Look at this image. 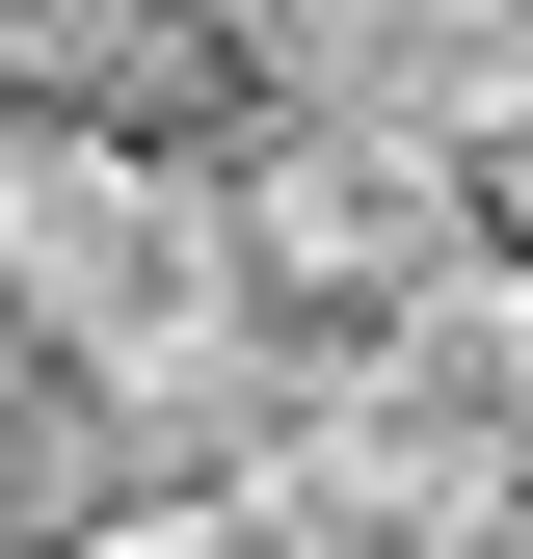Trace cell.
Returning <instances> with one entry per match:
<instances>
[{
	"mask_svg": "<svg viewBox=\"0 0 533 559\" xmlns=\"http://www.w3.org/2000/svg\"><path fill=\"white\" fill-rule=\"evenodd\" d=\"M374 107H427L453 160H507V133H533V0H400V81Z\"/></svg>",
	"mask_w": 533,
	"mask_h": 559,
	"instance_id": "3957f363",
	"label": "cell"
},
{
	"mask_svg": "<svg viewBox=\"0 0 533 559\" xmlns=\"http://www.w3.org/2000/svg\"><path fill=\"white\" fill-rule=\"evenodd\" d=\"M54 559H320V533L266 507V479H107V507L54 533Z\"/></svg>",
	"mask_w": 533,
	"mask_h": 559,
	"instance_id": "277c9868",
	"label": "cell"
},
{
	"mask_svg": "<svg viewBox=\"0 0 533 559\" xmlns=\"http://www.w3.org/2000/svg\"><path fill=\"white\" fill-rule=\"evenodd\" d=\"M507 479H533V453H507V427H481V400H453L400 320H374V346H320V373H294V427H266V507H294L320 559H453Z\"/></svg>",
	"mask_w": 533,
	"mask_h": 559,
	"instance_id": "7a4b0ae2",
	"label": "cell"
},
{
	"mask_svg": "<svg viewBox=\"0 0 533 559\" xmlns=\"http://www.w3.org/2000/svg\"><path fill=\"white\" fill-rule=\"evenodd\" d=\"M214 187H240V294L294 346H374V320H427L453 266H481V160H453L427 107H240Z\"/></svg>",
	"mask_w": 533,
	"mask_h": 559,
	"instance_id": "6da1fadb",
	"label": "cell"
},
{
	"mask_svg": "<svg viewBox=\"0 0 533 559\" xmlns=\"http://www.w3.org/2000/svg\"><path fill=\"white\" fill-rule=\"evenodd\" d=\"M453 559H533V479H507V507H481V533H453Z\"/></svg>",
	"mask_w": 533,
	"mask_h": 559,
	"instance_id": "5b68a950",
	"label": "cell"
}]
</instances>
